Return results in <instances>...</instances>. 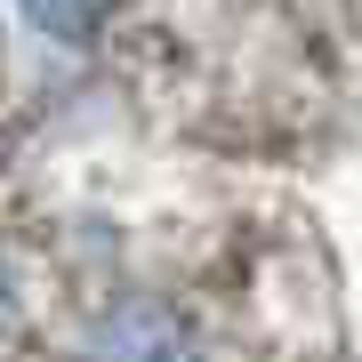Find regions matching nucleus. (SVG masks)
Masks as SVG:
<instances>
[{
	"mask_svg": "<svg viewBox=\"0 0 362 362\" xmlns=\"http://www.w3.org/2000/svg\"><path fill=\"white\" fill-rule=\"evenodd\" d=\"M89 362H209L202 338L185 330L177 306H161V298H129V306H113L89 338Z\"/></svg>",
	"mask_w": 362,
	"mask_h": 362,
	"instance_id": "obj_1",
	"label": "nucleus"
},
{
	"mask_svg": "<svg viewBox=\"0 0 362 362\" xmlns=\"http://www.w3.org/2000/svg\"><path fill=\"white\" fill-rule=\"evenodd\" d=\"M16 8H25V25L49 33V40H89L105 16H113V0H16Z\"/></svg>",
	"mask_w": 362,
	"mask_h": 362,
	"instance_id": "obj_2",
	"label": "nucleus"
}]
</instances>
